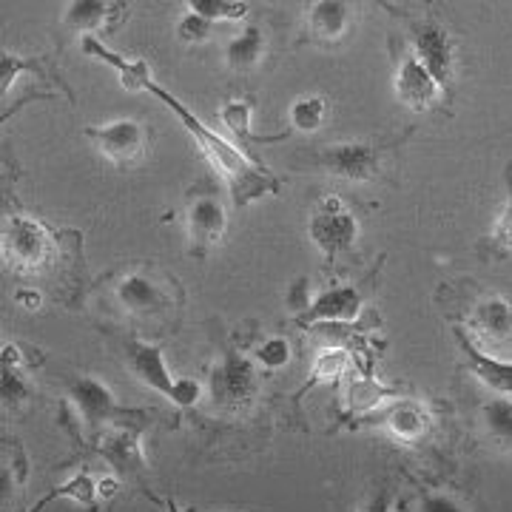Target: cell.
Instances as JSON below:
<instances>
[{"label": "cell", "instance_id": "obj_1", "mask_svg": "<svg viewBox=\"0 0 512 512\" xmlns=\"http://www.w3.org/2000/svg\"><path fill=\"white\" fill-rule=\"evenodd\" d=\"M83 52L92 57H100L103 63L114 66V69L120 72V83L126 86L128 92L154 94V97H160L165 106L177 114V120L183 123L185 131L200 143L202 154L208 157V163L214 165L222 177L228 180L231 200H234L237 208H245L248 202H254L256 197H262V194H276V191H279V177H274V174L259 163V160H254V157H245L248 151L231 146L225 137H220L217 131H211V128L205 126L194 111L185 109L174 94H168L163 86H157V83L151 80L146 60H126L123 55L106 49L97 37H83Z\"/></svg>", "mask_w": 512, "mask_h": 512}, {"label": "cell", "instance_id": "obj_2", "mask_svg": "<svg viewBox=\"0 0 512 512\" xmlns=\"http://www.w3.org/2000/svg\"><path fill=\"white\" fill-rule=\"evenodd\" d=\"M3 254L6 265L18 274H35L46 268L55 254V234L35 220L9 217L3 228Z\"/></svg>", "mask_w": 512, "mask_h": 512}, {"label": "cell", "instance_id": "obj_3", "mask_svg": "<svg viewBox=\"0 0 512 512\" xmlns=\"http://www.w3.org/2000/svg\"><path fill=\"white\" fill-rule=\"evenodd\" d=\"M128 365L134 370V376L143 384H148L151 390L163 393L165 399H171L174 404H194L200 399V384L191 382V379H174L168 373L163 359V350L157 345H146V342H137L131 339L128 342Z\"/></svg>", "mask_w": 512, "mask_h": 512}, {"label": "cell", "instance_id": "obj_4", "mask_svg": "<svg viewBox=\"0 0 512 512\" xmlns=\"http://www.w3.org/2000/svg\"><path fill=\"white\" fill-rule=\"evenodd\" d=\"M308 234H311L313 245L325 254L328 262L336 259L339 251H348L356 239V220L353 214L342 208L339 197H322V202L316 205L313 211L311 225H308Z\"/></svg>", "mask_w": 512, "mask_h": 512}, {"label": "cell", "instance_id": "obj_5", "mask_svg": "<svg viewBox=\"0 0 512 512\" xmlns=\"http://www.w3.org/2000/svg\"><path fill=\"white\" fill-rule=\"evenodd\" d=\"M83 131L97 146V151L117 168H128L146 154L148 131L137 120H117L109 126H89Z\"/></svg>", "mask_w": 512, "mask_h": 512}, {"label": "cell", "instance_id": "obj_6", "mask_svg": "<svg viewBox=\"0 0 512 512\" xmlns=\"http://www.w3.org/2000/svg\"><path fill=\"white\" fill-rule=\"evenodd\" d=\"M470 316V339L478 348L493 345L495 350L512 348V299L507 296H484L473 305Z\"/></svg>", "mask_w": 512, "mask_h": 512}, {"label": "cell", "instance_id": "obj_7", "mask_svg": "<svg viewBox=\"0 0 512 512\" xmlns=\"http://www.w3.org/2000/svg\"><path fill=\"white\" fill-rule=\"evenodd\" d=\"M421 66L433 74L441 92H450L453 86V43L450 35L441 29L439 23H413V46H410Z\"/></svg>", "mask_w": 512, "mask_h": 512}, {"label": "cell", "instance_id": "obj_8", "mask_svg": "<svg viewBox=\"0 0 512 512\" xmlns=\"http://www.w3.org/2000/svg\"><path fill=\"white\" fill-rule=\"evenodd\" d=\"M228 228V214L222 208V202L211 194L191 197L185 208V231H188V245L191 254L205 256L225 234Z\"/></svg>", "mask_w": 512, "mask_h": 512}, {"label": "cell", "instance_id": "obj_9", "mask_svg": "<svg viewBox=\"0 0 512 512\" xmlns=\"http://www.w3.org/2000/svg\"><path fill=\"white\" fill-rule=\"evenodd\" d=\"M453 333H456L458 348H461L464 365L470 367V373H473L484 387L495 390L501 399H510L512 402V362H504V359H498V356L484 353V350L478 348L476 342L470 339L467 328L458 325V322H453Z\"/></svg>", "mask_w": 512, "mask_h": 512}, {"label": "cell", "instance_id": "obj_10", "mask_svg": "<svg viewBox=\"0 0 512 512\" xmlns=\"http://www.w3.org/2000/svg\"><path fill=\"white\" fill-rule=\"evenodd\" d=\"M319 163L348 183H370L379 174V148L367 143H339L319 151Z\"/></svg>", "mask_w": 512, "mask_h": 512}, {"label": "cell", "instance_id": "obj_11", "mask_svg": "<svg viewBox=\"0 0 512 512\" xmlns=\"http://www.w3.org/2000/svg\"><path fill=\"white\" fill-rule=\"evenodd\" d=\"M362 311V293L353 285H333L328 291H322L316 296V302H311L305 311L299 313V325L305 328H316V325H345L359 319Z\"/></svg>", "mask_w": 512, "mask_h": 512}, {"label": "cell", "instance_id": "obj_12", "mask_svg": "<svg viewBox=\"0 0 512 512\" xmlns=\"http://www.w3.org/2000/svg\"><path fill=\"white\" fill-rule=\"evenodd\" d=\"M439 83L433 80V74L421 66L413 49H404L396 63V97L402 100L407 109L424 111L430 109L439 97Z\"/></svg>", "mask_w": 512, "mask_h": 512}, {"label": "cell", "instance_id": "obj_13", "mask_svg": "<svg viewBox=\"0 0 512 512\" xmlns=\"http://www.w3.org/2000/svg\"><path fill=\"white\" fill-rule=\"evenodd\" d=\"M128 15L126 3H100V0H77L69 3L63 12V23L72 29H80L83 37H94L97 29H111L123 23Z\"/></svg>", "mask_w": 512, "mask_h": 512}, {"label": "cell", "instance_id": "obj_14", "mask_svg": "<svg viewBox=\"0 0 512 512\" xmlns=\"http://www.w3.org/2000/svg\"><path fill=\"white\" fill-rule=\"evenodd\" d=\"M114 293H117V302L128 313H154L163 311L168 305V296H165L163 288L157 282H151L146 274L123 276Z\"/></svg>", "mask_w": 512, "mask_h": 512}, {"label": "cell", "instance_id": "obj_15", "mask_svg": "<svg viewBox=\"0 0 512 512\" xmlns=\"http://www.w3.org/2000/svg\"><path fill=\"white\" fill-rule=\"evenodd\" d=\"M72 399L74 404H80V410L92 421L106 419V416H128V419L134 416L131 410H123L109 390L92 376H83L72 384Z\"/></svg>", "mask_w": 512, "mask_h": 512}, {"label": "cell", "instance_id": "obj_16", "mask_svg": "<svg viewBox=\"0 0 512 512\" xmlns=\"http://www.w3.org/2000/svg\"><path fill=\"white\" fill-rule=\"evenodd\" d=\"M256 390V373L251 362L239 359V356H228V362L220 367L217 376V396H225L231 404L251 402Z\"/></svg>", "mask_w": 512, "mask_h": 512}, {"label": "cell", "instance_id": "obj_17", "mask_svg": "<svg viewBox=\"0 0 512 512\" xmlns=\"http://www.w3.org/2000/svg\"><path fill=\"white\" fill-rule=\"evenodd\" d=\"M308 26H311L313 37L319 40H339L345 35L350 20V6L342 0H319L308 6Z\"/></svg>", "mask_w": 512, "mask_h": 512}, {"label": "cell", "instance_id": "obj_18", "mask_svg": "<svg viewBox=\"0 0 512 512\" xmlns=\"http://www.w3.org/2000/svg\"><path fill=\"white\" fill-rule=\"evenodd\" d=\"M265 49H268V40H265V32L259 26H248L242 35H237L228 49H225V63L231 72H254L259 66V60L265 57Z\"/></svg>", "mask_w": 512, "mask_h": 512}, {"label": "cell", "instance_id": "obj_19", "mask_svg": "<svg viewBox=\"0 0 512 512\" xmlns=\"http://www.w3.org/2000/svg\"><path fill=\"white\" fill-rule=\"evenodd\" d=\"M222 123L228 126V131L242 140V143H276L282 140L285 134H276V137H259L251 131V100H231L222 106Z\"/></svg>", "mask_w": 512, "mask_h": 512}, {"label": "cell", "instance_id": "obj_20", "mask_svg": "<svg viewBox=\"0 0 512 512\" xmlns=\"http://www.w3.org/2000/svg\"><path fill=\"white\" fill-rule=\"evenodd\" d=\"M384 421L396 436L413 439L427 427V413L421 410L419 402H396V407L384 410Z\"/></svg>", "mask_w": 512, "mask_h": 512}, {"label": "cell", "instance_id": "obj_21", "mask_svg": "<svg viewBox=\"0 0 512 512\" xmlns=\"http://www.w3.org/2000/svg\"><path fill=\"white\" fill-rule=\"evenodd\" d=\"M507 208L495 220L493 234L484 239V251L490 256H510L512 254V165H507Z\"/></svg>", "mask_w": 512, "mask_h": 512}, {"label": "cell", "instance_id": "obj_22", "mask_svg": "<svg viewBox=\"0 0 512 512\" xmlns=\"http://www.w3.org/2000/svg\"><path fill=\"white\" fill-rule=\"evenodd\" d=\"M185 9L205 18L208 23H217V20H242L251 12L248 3H237V0H188Z\"/></svg>", "mask_w": 512, "mask_h": 512}, {"label": "cell", "instance_id": "obj_23", "mask_svg": "<svg viewBox=\"0 0 512 512\" xmlns=\"http://www.w3.org/2000/svg\"><path fill=\"white\" fill-rule=\"evenodd\" d=\"M350 365V356L342 348H328L322 350L319 356H316V362H313L311 370V384L319 382H336Z\"/></svg>", "mask_w": 512, "mask_h": 512}, {"label": "cell", "instance_id": "obj_24", "mask_svg": "<svg viewBox=\"0 0 512 512\" xmlns=\"http://www.w3.org/2000/svg\"><path fill=\"white\" fill-rule=\"evenodd\" d=\"M325 117V100L322 97H302L291 106V126L296 131H316Z\"/></svg>", "mask_w": 512, "mask_h": 512}, {"label": "cell", "instance_id": "obj_25", "mask_svg": "<svg viewBox=\"0 0 512 512\" xmlns=\"http://www.w3.org/2000/svg\"><path fill=\"white\" fill-rule=\"evenodd\" d=\"M484 421H487V427L493 430L495 436H501V439H510L512 441V402L510 399H493V402H484Z\"/></svg>", "mask_w": 512, "mask_h": 512}, {"label": "cell", "instance_id": "obj_26", "mask_svg": "<svg viewBox=\"0 0 512 512\" xmlns=\"http://www.w3.org/2000/svg\"><path fill=\"white\" fill-rule=\"evenodd\" d=\"M177 35L183 43H202V40H208L211 35V23L200 15H194V12H188L183 20H180V26H177Z\"/></svg>", "mask_w": 512, "mask_h": 512}, {"label": "cell", "instance_id": "obj_27", "mask_svg": "<svg viewBox=\"0 0 512 512\" xmlns=\"http://www.w3.org/2000/svg\"><path fill=\"white\" fill-rule=\"evenodd\" d=\"M256 359H259L265 367H271V370H274V367H282L288 359H291V348H288V342H285V339H279V336H276V339H268L262 348L256 350Z\"/></svg>", "mask_w": 512, "mask_h": 512}]
</instances>
